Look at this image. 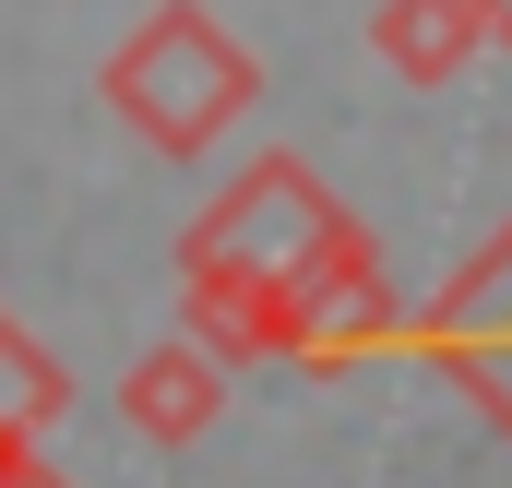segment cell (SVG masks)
Here are the masks:
<instances>
[{"label":"cell","instance_id":"obj_1","mask_svg":"<svg viewBox=\"0 0 512 488\" xmlns=\"http://www.w3.org/2000/svg\"><path fill=\"white\" fill-rule=\"evenodd\" d=\"M96 96H108V108H120L155 155H203L227 120H251L262 60L227 36V24H215V12H203V0H155L120 48H108Z\"/></svg>","mask_w":512,"mask_h":488},{"label":"cell","instance_id":"obj_2","mask_svg":"<svg viewBox=\"0 0 512 488\" xmlns=\"http://www.w3.org/2000/svg\"><path fill=\"white\" fill-rule=\"evenodd\" d=\"M382 358H417V369H441V381H465V393L512 429V215L429 310H405L382 334Z\"/></svg>","mask_w":512,"mask_h":488},{"label":"cell","instance_id":"obj_3","mask_svg":"<svg viewBox=\"0 0 512 488\" xmlns=\"http://www.w3.org/2000/svg\"><path fill=\"white\" fill-rule=\"evenodd\" d=\"M334 191L310 179V155H262L251 179L227 191V203H203L191 215V239H179V274L191 262H239V274H298L310 250L334 239Z\"/></svg>","mask_w":512,"mask_h":488},{"label":"cell","instance_id":"obj_4","mask_svg":"<svg viewBox=\"0 0 512 488\" xmlns=\"http://www.w3.org/2000/svg\"><path fill=\"white\" fill-rule=\"evenodd\" d=\"M286 298H298V369H358V358H382V334L405 322V298H393V274H382L358 215H334V239L286 274Z\"/></svg>","mask_w":512,"mask_h":488},{"label":"cell","instance_id":"obj_5","mask_svg":"<svg viewBox=\"0 0 512 488\" xmlns=\"http://www.w3.org/2000/svg\"><path fill=\"white\" fill-rule=\"evenodd\" d=\"M215 405H227V369L203 358L191 334H167V346H143V358L120 369V417L143 429V441H203Z\"/></svg>","mask_w":512,"mask_h":488},{"label":"cell","instance_id":"obj_6","mask_svg":"<svg viewBox=\"0 0 512 488\" xmlns=\"http://www.w3.org/2000/svg\"><path fill=\"white\" fill-rule=\"evenodd\" d=\"M370 48H382L405 84H441V72L477 48V0H382V12H370Z\"/></svg>","mask_w":512,"mask_h":488},{"label":"cell","instance_id":"obj_7","mask_svg":"<svg viewBox=\"0 0 512 488\" xmlns=\"http://www.w3.org/2000/svg\"><path fill=\"white\" fill-rule=\"evenodd\" d=\"M60 405H72V369L48 358L12 310H0V441H48L60 429Z\"/></svg>","mask_w":512,"mask_h":488},{"label":"cell","instance_id":"obj_8","mask_svg":"<svg viewBox=\"0 0 512 488\" xmlns=\"http://www.w3.org/2000/svg\"><path fill=\"white\" fill-rule=\"evenodd\" d=\"M0 488H72V477H60L36 441H0Z\"/></svg>","mask_w":512,"mask_h":488},{"label":"cell","instance_id":"obj_9","mask_svg":"<svg viewBox=\"0 0 512 488\" xmlns=\"http://www.w3.org/2000/svg\"><path fill=\"white\" fill-rule=\"evenodd\" d=\"M477 48H512V0H477Z\"/></svg>","mask_w":512,"mask_h":488}]
</instances>
